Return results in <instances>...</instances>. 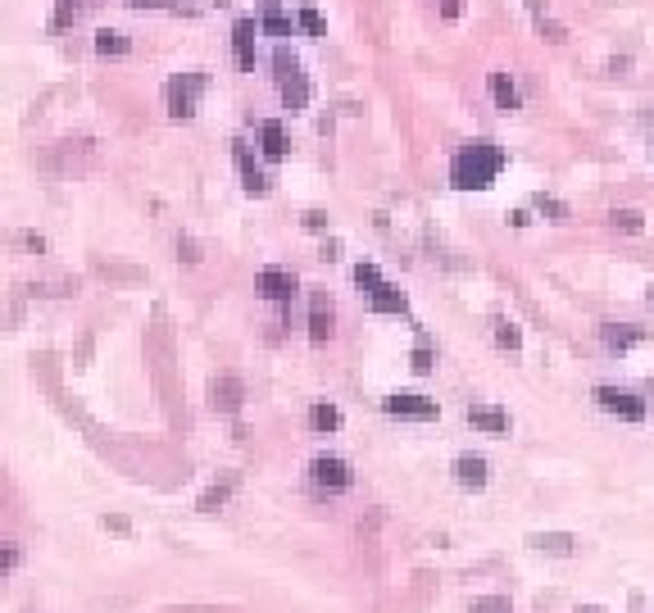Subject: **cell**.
I'll list each match as a JSON object with an SVG mask.
<instances>
[{
	"mask_svg": "<svg viewBox=\"0 0 654 613\" xmlns=\"http://www.w3.org/2000/svg\"><path fill=\"white\" fill-rule=\"evenodd\" d=\"M505 168V150L495 141H468L455 159H450V182L459 191H486Z\"/></svg>",
	"mask_w": 654,
	"mask_h": 613,
	"instance_id": "cell-1",
	"label": "cell"
},
{
	"mask_svg": "<svg viewBox=\"0 0 654 613\" xmlns=\"http://www.w3.org/2000/svg\"><path fill=\"white\" fill-rule=\"evenodd\" d=\"M273 69H277V91H282L286 110H291V114H300V110L309 105V78H304L300 60H295V55H286V51H277V55H273Z\"/></svg>",
	"mask_w": 654,
	"mask_h": 613,
	"instance_id": "cell-2",
	"label": "cell"
},
{
	"mask_svg": "<svg viewBox=\"0 0 654 613\" xmlns=\"http://www.w3.org/2000/svg\"><path fill=\"white\" fill-rule=\"evenodd\" d=\"M205 87H209V78H205L200 69L168 78V87H164L168 114H173V119H191V114H196V105H200V96H205Z\"/></svg>",
	"mask_w": 654,
	"mask_h": 613,
	"instance_id": "cell-3",
	"label": "cell"
},
{
	"mask_svg": "<svg viewBox=\"0 0 654 613\" xmlns=\"http://www.w3.org/2000/svg\"><path fill=\"white\" fill-rule=\"evenodd\" d=\"M309 482H313L318 491H346V486L355 482V473H351V464L337 459V455H318V459L309 464Z\"/></svg>",
	"mask_w": 654,
	"mask_h": 613,
	"instance_id": "cell-4",
	"label": "cell"
},
{
	"mask_svg": "<svg viewBox=\"0 0 654 613\" xmlns=\"http://www.w3.org/2000/svg\"><path fill=\"white\" fill-rule=\"evenodd\" d=\"M595 400H600V409H604V414H613V418H627V423H640V418H645V400H640V396H631V391L600 387V391H595Z\"/></svg>",
	"mask_w": 654,
	"mask_h": 613,
	"instance_id": "cell-5",
	"label": "cell"
},
{
	"mask_svg": "<svg viewBox=\"0 0 654 613\" xmlns=\"http://www.w3.org/2000/svg\"><path fill=\"white\" fill-rule=\"evenodd\" d=\"M382 409L391 414V418H437L441 414V405L437 400H428V396H387L382 400Z\"/></svg>",
	"mask_w": 654,
	"mask_h": 613,
	"instance_id": "cell-6",
	"label": "cell"
},
{
	"mask_svg": "<svg viewBox=\"0 0 654 613\" xmlns=\"http://www.w3.org/2000/svg\"><path fill=\"white\" fill-rule=\"evenodd\" d=\"M295 291H300L295 273H286V268H264V273H259V295H264V300H273V304H286Z\"/></svg>",
	"mask_w": 654,
	"mask_h": 613,
	"instance_id": "cell-7",
	"label": "cell"
},
{
	"mask_svg": "<svg viewBox=\"0 0 654 613\" xmlns=\"http://www.w3.org/2000/svg\"><path fill=\"white\" fill-rule=\"evenodd\" d=\"M332 332H337L332 300H327V295H313V304H309V341L322 346V341H332Z\"/></svg>",
	"mask_w": 654,
	"mask_h": 613,
	"instance_id": "cell-8",
	"label": "cell"
},
{
	"mask_svg": "<svg viewBox=\"0 0 654 613\" xmlns=\"http://www.w3.org/2000/svg\"><path fill=\"white\" fill-rule=\"evenodd\" d=\"M255 33H259L255 19H236V28H232V51H236V64L245 73L255 69Z\"/></svg>",
	"mask_w": 654,
	"mask_h": 613,
	"instance_id": "cell-9",
	"label": "cell"
},
{
	"mask_svg": "<svg viewBox=\"0 0 654 613\" xmlns=\"http://www.w3.org/2000/svg\"><path fill=\"white\" fill-rule=\"evenodd\" d=\"M232 155H236V168H241V177H245V191H250V196H264V191H268V177H264L259 164L250 159V146H245V141H232Z\"/></svg>",
	"mask_w": 654,
	"mask_h": 613,
	"instance_id": "cell-10",
	"label": "cell"
},
{
	"mask_svg": "<svg viewBox=\"0 0 654 613\" xmlns=\"http://www.w3.org/2000/svg\"><path fill=\"white\" fill-rule=\"evenodd\" d=\"M455 482L464 491H482L486 486V459L482 455H459L455 459Z\"/></svg>",
	"mask_w": 654,
	"mask_h": 613,
	"instance_id": "cell-11",
	"label": "cell"
},
{
	"mask_svg": "<svg viewBox=\"0 0 654 613\" xmlns=\"http://www.w3.org/2000/svg\"><path fill=\"white\" fill-rule=\"evenodd\" d=\"M468 423H473L477 432H491V436H505V432H509V414L495 409V405H473V409H468Z\"/></svg>",
	"mask_w": 654,
	"mask_h": 613,
	"instance_id": "cell-12",
	"label": "cell"
},
{
	"mask_svg": "<svg viewBox=\"0 0 654 613\" xmlns=\"http://www.w3.org/2000/svg\"><path fill=\"white\" fill-rule=\"evenodd\" d=\"M369 304H373L378 314H405V310H409V304H405V295H400L391 282H378V286L369 291Z\"/></svg>",
	"mask_w": 654,
	"mask_h": 613,
	"instance_id": "cell-13",
	"label": "cell"
},
{
	"mask_svg": "<svg viewBox=\"0 0 654 613\" xmlns=\"http://www.w3.org/2000/svg\"><path fill=\"white\" fill-rule=\"evenodd\" d=\"M259 146H264L268 159H282V155H286V128H282L277 119H264V123H259Z\"/></svg>",
	"mask_w": 654,
	"mask_h": 613,
	"instance_id": "cell-14",
	"label": "cell"
},
{
	"mask_svg": "<svg viewBox=\"0 0 654 613\" xmlns=\"http://www.w3.org/2000/svg\"><path fill=\"white\" fill-rule=\"evenodd\" d=\"M259 28H264L268 37H291V19L282 14L277 0H264V5H259Z\"/></svg>",
	"mask_w": 654,
	"mask_h": 613,
	"instance_id": "cell-15",
	"label": "cell"
},
{
	"mask_svg": "<svg viewBox=\"0 0 654 613\" xmlns=\"http://www.w3.org/2000/svg\"><path fill=\"white\" fill-rule=\"evenodd\" d=\"M600 337H604V346H609V350H618V355H622V350H631V346H636L645 332H640V328H627V323H604V332H600Z\"/></svg>",
	"mask_w": 654,
	"mask_h": 613,
	"instance_id": "cell-16",
	"label": "cell"
},
{
	"mask_svg": "<svg viewBox=\"0 0 654 613\" xmlns=\"http://www.w3.org/2000/svg\"><path fill=\"white\" fill-rule=\"evenodd\" d=\"M491 96H495V105H500L505 114H514V110H518V87H514V78H509V73H491Z\"/></svg>",
	"mask_w": 654,
	"mask_h": 613,
	"instance_id": "cell-17",
	"label": "cell"
},
{
	"mask_svg": "<svg viewBox=\"0 0 654 613\" xmlns=\"http://www.w3.org/2000/svg\"><path fill=\"white\" fill-rule=\"evenodd\" d=\"M309 427L313 432H337L341 427V409L337 405H313L309 409Z\"/></svg>",
	"mask_w": 654,
	"mask_h": 613,
	"instance_id": "cell-18",
	"label": "cell"
},
{
	"mask_svg": "<svg viewBox=\"0 0 654 613\" xmlns=\"http://www.w3.org/2000/svg\"><path fill=\"white\" fill-rule=\"evenodd\" d=\"M214 405L232 414V409L241 405V382H236V378H218V382H214Z\"/></svg>",
	"mask_w": 654,
	"mask_h": 613,
	"instance_id": "cell-19",
	"label": "cell"
},
{
	"mask_svg": "<svg viewBox=\"0 0 654 613\" xmlns=\"http://www.w3.org/2000/svg\"><path fill=\"white\" fill-rule=\"evenodd\" d=\"M128 46H132V42H128L123 33H114V28H101V33H96V51H101V55H128Z\"/></svg>",
	"mask_w": 654,
	"mask_h": 613,
	"instance_id": "cell-20",
	"label": "cell"
},
{
	"mask_svg": "<svg viewBox=\"0 0 654 613\" xmlns=\"http://www.w3.org/2000/svg\"><path fill=\"white\" fill-rule=\"evenodd\" d=\"M527 545H536V550H545V554H572V536H563V532H550V536H527Z\"/></svg>",
	"mask_w": 654,
	"mask_h": 613,
	"instance_id": "cell-21",
	"label": "cell"
},
{
	"mask_svg": "<svg viewBox=\"0 0 654 613\" xmlns=\"http://www.w3.org/2000/svg\"><path fill=\"white\" fill-rule=\"evenodd\" d=\"M495 346H500V350H518V346H523V332H518L514 323L495 319Z\"/></svg>",
	"mask_w": 654,
	"mask_h": 613,
	"instance_id": "cell-22",
	"label": "cell"
},
{
	"mask_svg": "<svg viewBox=\"0 0 654 613\" xmlns=\"http://www.w3.org/2000/svg\"><path fill=\"white\" fill-rule=\"evenodd\" d=\"M609 223H613V227H622V232H640V227H645L640 209H613V214H609Z\"/></svg>",
	"mask_w": 654,
	"mask_h": 613,
	"instance_id": "cell-23",
	"label": "cell"
},
{
	"mask_svg": "<svg viewBox=\"0 0 654 613\" xmlns=\"http://www.w3.org/2000/svg\"><path fill=\"white\" fill-rule=\"evenodd\" d=\"M295 24H300V28H304V33H309V37H322V33H327V24H322V14H318V10H313V5H304V10H300V19H295Z\"/></svg>",
	"mask_w": 654,
	"mask_h": 613,
	"instance_id": "cell-24",
	"label": "cell"
},
{
	"mask_svg": "<svg viewBox=\"0 0 654 613\" xmlns=\"http://www.w3.org/2000/svg\"><path fill=\"white\" fill-rule=\"evenodd\" d=\"M468 613H514V608H509V599H500V595H482V599L468 604Z\"/></svg>",
	"mask_w": 654,
	"mask_h": 613,
	"instance_id": "cell-25",
	"label": "cell"
},
{
	"mask_svg": "<svg viewBox=\"0 0 654 613\" xmlns=\"http://www.w3.org/2000/svg\"><path fill=\"white\" fill-rule=\"evenodd\" d=\"M536 209H541L545 218H554V223H563V218H568V209H563L559 200H550V196H536Z\"/></svg>",
	"mask_w": 654,
	"mask_h": 613,
	"instance_id": "cell-26",
	"label": "cell"
},
{
	"mask_svg": "<svg viewBox=\"0 0 654 613\" xmlns=\"http://www.w3.org/2000/svg\"><path fill=\"white\" fill-rule=\"evenodd\" d=\"M355 282H360V286H364V291H373V286H378V282H382V273H378V268H373V263H355Z\"/></svg>",
	"mask_w": 654,
	"mask_h": 613,
	"instance_id": "cell-27",
	"label": "cell"
},
{
	"mask_svg": "<svg viewBox=\"0 0 654 613\" xmlns=\"http://www.w3.org/2000/svg\"><path fill=\"white\" fill-rule=\"evenodd\" d=\"M78 10H82V0H60V10H55V28H64L69 19H78Z\"/></svg>",
	"mask_w": 654,
	"mask_h": 613,
	"instance_id": "cell-28",
	"label": "cell"
},
{
	"mask_svg": "<svg viewBox=\"0 0 654 613\" xmlns=\"http://www.w3.org/2000/svg\"><path fill=\"white\" fill-rule=\"evenodd\" d=\"M536 28H541V33H545V37H550V42H554V46H559V42H568V33H563V28H559V24H550V19H545V14H536Z\"/></svg>",
	"mask_w": 654,
	"mask_h": 613,
	"instance_id": "cell-29",
	"label": "cell"
},
{
	"mask_svg": "<svg viewBox=\"0 0 654 613\" xmlns=\"http://www.w3.org/2000/svg\"><path fill=\"white\" fill-rule=\"evenodd\" d=\"M227 491H232V486H214V491H205L200 509H205V513H214V504H223V500H227Z\"/></svg>",
	"mask_w": 654,
	"mask_h": 613,
	"instance_id": "cell-30",
	"label": "cell"
},
{
	"mask_svg": "<svg viewBox=\"0 0 654 613\" xmlns=\"http://www.w3.org/2000/svg\"><path fill=\"white\" fill-rule=\"evenodd\" d=\"M414 373H432V350H428V346L414 350Z\"/></svg>",
	"mask_w": 654,
	"mask_h": 613,
	"instance_id": "cell-31",
	"label": "cell"
},
{
	"mask_svg": "<svg viewBox=\"0 0 654 613\" xmlns=\"http://www.w3.org/2000/svg\"><path fill=\"white\" fill-rule=\"evenodd\" d=\"M14 563H19V550H14V545H5V550H0V577H5Z\"/></svg>",
	"mask_w": 654,
	"mask_h": 613,
	"instance_id": "cell-32",
	"label": "cell"
},
{
	"mask_svg": "<svg viewBox=\"0 0 654 613\" xmlns=\"http://www.w3.org/2000/svg\"><path fill=\"white\" fill-rule=\"evenodd\" d=\"M132 10H168V0H128Z\"/></svg>",
	"mask_w": 654,
	"mask_h": 613,
	"instance_id": "cell-33",
	"label": "cell"
},
{
	"mask_svg": "<svg viewBox=\"0 0 654 613\" xmlns=\"http://www.w3.org/2000/svg\"><path fill=\"white\" fill-rule=\"evenodd\" d=\"M459 10H464V0H441V14L446 19H459Z\"/></svg>",
	"mask_w": 654,
	"mask_h": 613,
	"instance_id": "cell-34",
	"label": "cell"
},
{
	"mask_svg": "<svg viewBox=\"0 0 654 613\" xmlns=\"http://www.w3.org/2000/svg\"><path fill=\"white\" fill-rule=\"evenodd\" d=\"M640 123H645V132H649V150H654V105H645V114H640Z\"/></svg>",
	"mask_w": 654,
	"mask_h": 613,
	"instance_id": "cell-35",
	"label": "cell"
},
{
	"mask_svg": "<svg viewBox=\"0 0 654 613\" xmlns=\"http://www.w3.org/2000/svg\"><path fill=\"white\" fill-rule=\"evenodd\" d=\"M178 250H182V259H187V263H196V259H200V254H196V245H191V241H182V245H178Z\"/></svg>",
	"mask_w": 654,
	"mask_h": 613,
	"instance_id": "cell-36",
	"label": "cell"
},
{
	"mask_svg": "<svg viewBox=\"0 0 654 613\" xmlns=\"http://www.w3.org/2000/svg\"><path fill=\"white\" fill-rule=\"evenodd\" d=\"M577 613H604V608H577Z\"/></svg>",
	"mask_w": 654,
	"mask_h": 613,
	"instance_id": "cell-37",
	"label": "cell"
},
{
	"mask_svg": "<svg viewBox=\"0 0 654 613\" xmlns=\"http://www.w3.org/2000/svg\"><path fill=\"white\" fill-rule=\"evenodd\" d=\"M649 304H654V286H649Z\"/></svg>",
	"mask_w": 654,
	"mask_h": 613,
	"instance_id": "cell-38",
	"label": "cell"
},
{
	"mask_svg": "<svg viewBox=\"0 0 654 613\" xmlns=\"http://www.w3.org/2000/svg\"><path fill=\"white\" fill-rule=\"evenodd\" d=\"M218 5H232V0H218Z\"/></svg>",
	"mask_w": 654,
	"mask_h": 613,
	"instance_id": "cell-39",
	"label": "cell"
}]
</instances>
